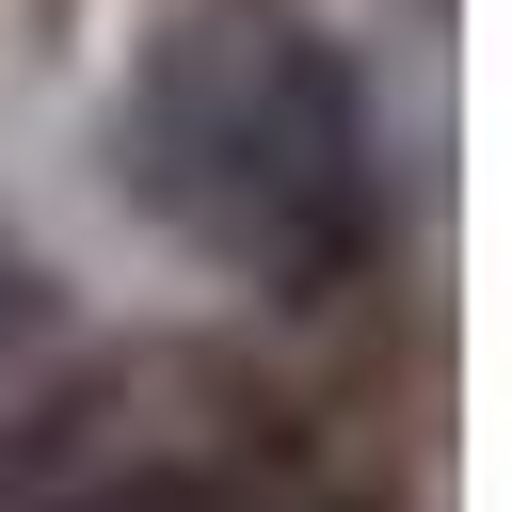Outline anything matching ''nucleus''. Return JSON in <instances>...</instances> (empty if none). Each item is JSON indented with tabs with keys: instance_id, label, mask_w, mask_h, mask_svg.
<instances>
[{
	"instance_id": "obj_2",
	"label": "nucleus",
	"mask_w": 512,
	"mask_h": 512,
	"mask_svg": "<svg viewBox=\"0 0 512 512\" xmlns=\"http://www.w3.org/2000/svg\"><path fill=\"white\" fill-rule=\"evenodd\" d=\"M64 512H368V480H336L320 448L224 416V432H176V448H96Z\"/></svg>"
},
{
	"instance_id": "obj_3",
	"label": "nucleus",
	"mask_w": 512,
	"mask_h": 512,
	"mask_svg": "<svg viewBox=\"0 0 512 512\" xmlns=\"http://www.w3.org/2000/svg\"><path fill=\"white\" fill-rule=\"evenodd\" d=\"M0 336H16V256H0Z\"/></svg>"
},
{
	"instance_id": "obj_1",
	"label": "nucleus",
	"mask_w": 512,
	"mask_h": 512,
	"mask_svg": "<svg viewBox=\"0 0 512 512\" xmlns=\"http://www.w3.org/2000/svg\"><path fill=\"white\" fill-rule=\"evenodd\" d=\"M112 176L160 240L240 272L256 304H336L384 256V128L320 16L288 0H192L144 32L112 96Z\"/></svg>"
}]
</instances>
